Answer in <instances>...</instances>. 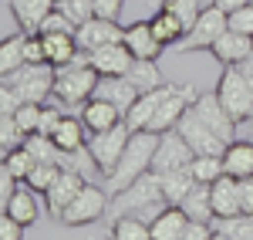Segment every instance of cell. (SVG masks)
Wrapping results in <instances>:
<instances>
[{
  "label": "cell",
  "instance_id": "1",
  "mask_svg": "<svg viewBox=\"0 0 253 240\" xmlns=\"http://www.w3.org/2000/svg\"><path fill=\"white\" fill-rule=\"evenodd\" d=\"M166 206H169V200H166V190H162V176L149 169V173L138 176L132 186H125L122 193L112 196L108 213H112V220H115V217H125V213H132V217H142V220L152 223Z\"/></svg>",
  "mask_w": 253,
  "mask_h": 240
},
{
  "label": "cell",
  "instance_id": "2",
  "mask_svg": "<svg viewBox=\"0 0 253 240\" xmlns=\"http://www.w3.org/2000/svg\"><path fill=\"white\" fill-rule=\"evenodd\" d=\"M156 149H159V132L135 129L132 139H128V145H125V152H122V159H118V166L105 176V190L115 196V193L125 190V186H132L138 176H145V173L152 169Z\"/></svg>",
  "mask_w": 253,
  "mask_h": 240
},
{
  "label": "cell",
  "instance_id": "3",
  "mask_svg": "<svg viewBox=\"0 0 253 240\" xmlns=\"http://www.w3.org/2000/svg\"><path fill=\"white\" fill-rule=\"evenodd\" d=\"M98 78L101 75L91 68L88 51H78V58L71 61V64L58 68V75H54V98L61 105H84V101L95 95Z\"/></svg>",
  "mask_w": 253,
  "mask_h": 240
},
{
  "label": "cell",
  "instance_id": "4",
  "mask_svg": "<svg viewBox=\"0 0 253 240\" xmlns=\"http://www.w3.org/2000/svg\"><path fill=\"white\" fill-rule=\"evenodd\" d=\"M216 98L223 101V108L233 115V122H250L253 119V81L243 75L240 64L223 68L219 85H216Z\"/></svg>",
  "mask_w": 253,
  "mask_h": 240
},
{
  "label": "cell",
  "instance_id": "5",
  "mask_svg": "<svg viewBox=\"0 0 253 240\" xmlns=\"http://www.w3.org/2000/svg\"><path fill=\"white\" fill-rule=\"evenodd\" d=\"M54 75H58V68H51V64H24L14 75H7L3 85L14 88V95L20 101L44 105V101L54 95Z\"/></svg>",
  "mask_w": 253,
  "mask_h": 240
},
{
  "label": "cell",
  "instance_id": "6",
  "mask_svg": "<svg viewBox=\"0 0 253 240\" xmlns=\"http://www.w3.org/2000/svg\"><path fill=\"white\" fill-rule=\"evenodd\" d=\"M132 132H135V129H132L128 122H118V125H112V129H105V132L88 136V152H91L95 166L105 173V176L118 166L125 145H128V139H132Z\"/></svg>",
  "mask_w": 253,
  "mask_h": 240
},
{
  "label": "cell",
  "instance_id": "7",
  "mask_svg": "<svg viewBox=\"0 0 253 240\" xmlns=\"http://www.w3.org/2000/svg\"><path fill=\"white\" fill-rule=\"evenodd\" d=\"M226 31H230V14H223L219 7H203L199 20L193 24V31H189L186 38L175 44V51H179V54H186V51H203V48H213V44L223 38Z\"/></svg>",
  "mask_w": 253,
  "mask_h": 240
},
{
  "label": "cell",
  "instance_id": "8",
  "mask_svg": "<svg viewBox=\"0 0 253 240\" xmlns=\"http://www.w3.org/2000/svg\"><path fill=\"white\" fill-rule=\"evenodd\" d=\"M108 190L105 186H95V183L88 180L84 183V190H81L78 196H75V203L61 213V223L64 227H84V223H95L101 213H108Z\"/></svg>",
  "mask_w": 253,
  "mask_h": 240
},
{
  "label": "cell",
  "instance_id": "9",
  "mask_svg": "<svg viewBox=\"0 0 253 240\" xmlns=\"http://www.w3.org/2000/svg\"><path fill=\"white\" fill-rule=\"evenodd\" d=\"M196 159L193 145L182 139L179 132H162L159 136V149L152 156V173H172V169H189Z\"/></svg>",
  "mask_w": 253,
  "mask_h": 240
},
{
  "label": "cell",
  "instance_id": "10",
  "mask_svg": "<svg viewBox=\"0 0 253 240\" xmlns=\"http://www.w3.org/2000/svg\"><path fill=\"white\" fill-rule=\"evenodd\" d=\"M193 115L203 122L206 129H213L216 136L230 145V139H233V132H236V122H233V115L223 108V101L216 98V92H203V95L193 101Z\"/></svg>",
  "mask_w": 253,
  "mask_h": 240
},
{
  "label": "cell",
  "instance_id": "11",
  "mask_svg": "<svg viewBox=\"0 0 253 240\" xmlns=\"http://www.w3.org/2000/svg\"><path fill=\"white\" fill-rule=\"evenodd\" d=\"M175 132H179L182 139L193 145V152H196V156H223V152H226V142L219 139L213 129H206L203 122L196 119V115H193V108H189V112H186V115L179 119Z\"/></svg>",
  "mask_w": 253,
  "mask_h": 240
},
{
  "label": "cell",
  "instance_id": "12",
  "mask_svg": "<svg viewBox=\"0 0 253 240\" xmlns=\"http://www.w3.org/2000/svg\"><path fill=\"white\" fill-rule=\"evenodd\" d=\"M84 183H88V176L84 173H78V169H68V166H61V176L54 180V186L44 193V200H47V210H51V217H58L75 203V196H78L81 190H84Z\"/></svg>",
  "mask_w": 253,
  "mask_h": 240
},
{
  "label": "cell",
  "instance_id": "13",
  "mask_svg": "<svg viewBox=\"0 0 253 240\" xmlns=\"http://www.w3.org/2000/svg\"><path fill=\"white\" fill-rule=\"evenodd\" d=\"M78 38V48L81 51H98V48H108V44H118L125 38V27H118V20H108V17H91L88 24H81L75 31Z\"/></svg>",
  "mask_w": 253,
  "mask_h": 240
},
{
  "label": "cell",
  "instance_id": "14",
  "mask_svg": "<svg viewBox=\"0 0 253 240\" xmlns=\"http://www.w3.org/2000/svg\"><path fill=\"white\" fill-rule=\"evenodd\" d=\"M88 58H91V68H95L101 78H125V71L132 68L135 54L125 48V41H118V44H108V48L91 51Z\"/></svg>",
  "mask_w": 253,
  "mask_h": 240
},
{
  "label": "cell",
  "instance_id": "15",
  "mask_svg": "<svg viewBox=\"0 0 253 240\" xmlns=\"http://www.w3.org/2000/svg\"><path fill=\"white\" fill-rule=\"evenodd\" d=\"M81 122H84V129H88V136H95V132H105V129H112V125H118V122H125V115L118 112L112 101L105 98H91L81 105Z\"/></svg>",
  "mask_w": 253,
  "mask_h": 240
},
{
  "label": "cell",
  "instance_id": "16",
  "mask_svg": "<svg viewBox=\"0 0 253 240\" xmlns=\"http://www.w3.org/2000/svg\"><path fill=\"white\" fill-rule=\"evenodd\" d=\"M210 51H213V58L219 61L223 68H230V64H243V61L253 54V38H250V34H240V31H226Z\"/></svg>",
  "mask_w": 253,
  "mask_h": 240
},
{
  "label": "cell",
  "instance_id": "17",
  "mask_svg": "<svg viewBox=\"0 0 253 240\" xmlns=\"http://www.w3.org/2000/svg\"><path fill=\"white\" fill-rule=\"evenodd\" d=\"M210 196H213V213L216 217H236L243 213L240 206V180L223 173L216 183H210Z\"/></svg>",
  "mask_w": 253,
  "mask_h": 240
},
{
  "label": "cell",
  "instance_id": "18",
  "mask_svg": "<svg viewBox=\"0 0 253 240\" xmlns=\"http://www.w3.org/2000/svg\"><path fill=\"white\" fill-rule=\"evenodd\" d=\"M122 41H125V48H128L135 58H152V61H156L159 54L166 51V48L159 44V38L152 34V24H149V20H135V24H128Z\"/></svg>",
  "mask_w": 253,
  "mask_h": 240
},
{
  "label": "cell",
  "instance_id": "19",
  "mask_svg": "<svg viewBox=\"0 0 253 240\" xmlns=\"http://www.w3.org/2000/svg\"><path fill=\"white\" fill-rule=\"evenodd\" d=\"M51 142L58 145L61 152H81L88 145V129H84L81 115H61L58 129L51 132Z\"/></svg>",
  "mask_w": 253,
  "mask_h": 240
},
{
  "label": "cell",
  "instance_id": "20",
  "mask_svg": "<svg viewBox=\"0 0 253 240\" xmlns=\"http://www.w3.org/2000/svg\"><path fill=\"white\" fill-rule=\"evenodd\" d=\"M24 34H38L44 17L54 10V0H7Z\"/></svg>",
  "mask_w": 253,
  "mask_h": 240
},
{
  "label": "cell",
  "instance_id": "21",
  "mask_svg": "<svg viewBox=\"0 0 253 240\" xmlns=\"http://www.w3.org/2000/svg\"><path fill=\"white\" fill-rule=\"evenodd\" d=\"M95 98H105L112 101L122 115H128V108L138 101V92L128 85V78H98V88H95Z\"/></svg>",
  "mask_w": 253,
  "mask_h": 240
},
{
  "label": "cell",
  "instance_id": "22",
  "mask_svg": "<svg viewBox=\"0 0 253 240\" xmlns=\"http://www.w3.org/2000/svg\"><path fill=\"white\" fill-rule=\"evenodd\" d=\"M186 227H189V213L182 206H172L169 203L156 220H152V240H182Z\"/></svg>",
  "mask_w": 253,
  "mask_h": 240
},
{
  "label": "cell",
  "instance_id": "23",
  "mask_svg": "<svg viewBox=\"0 0 253 240\" xmlns=\"http://www.w3.org/2000/svg\"><path fill=\"white\" fill-rule=\"evenodd\" d=\"M44 41V58L51 68H64V64H71V61L78 58V38L75 34H41Z\"/></svg>",
  "mask_w": 253,
  "mask_h": 240
},
{
  "label": "cell",
  "instance_id": "24",
  "mask_svg": "<svg viewBox=\"0 0 253 240\" xmlns=\"http://www.w3.org/2000/svg\"><path fill=\"white\" fill-rule=\"evenodd\" d=\"M223 169H226L230 176H236V180L253 176V142L250 139L230 142L226 152H223Z\"/></svg>",
  "mask_w": 253,
  "mask_h": 240
},
{
  "label": "cell",
  "instance_id": "25",
  "mask_svg": "<svg viewBox=\"0 0 253 240\" xmlns=\"http://www.w3.org/2000/svg\"><path fill=\"white\" fill-rule=\"evenodd\" d=\"M3 213H10L14 220H20L24 227H31V223L38 220L41 213V203H38V193L24 183V186H17V193L7 200V206H3Z\"/></svg>",
  "mask_w": 253,
  "mask_h": 240
},
{
  "label": "cell",
  "instance_id": "26",
  "mask_svg": "<svg viewBox=\"0 0 253 240\" xmlns=\"http://www.w3.org/2000/svg\"><path fill=\"white\" fill-rule=\"evenodd\" d=\"M24 64H27V34L17 31V34L3 38V44H0V75L7 78Z\"/></svg>",
  "mask_w": 253,
  "mask_h": 240
},
{
  "label": "cell",
  "instance_id": "27",
  "mask_svg": "<svg viewBox=\"0 0 253 240\" xmlns=\"http://www.w3.org/2000/svg\"><path fill=\"white\" fill-rule=\"evenodd\" d=\"M125 78H128V85L135 88L138 95H145V92H156L159 85H162L159 64H156L152 58H135V61H132V68L125 71Z\"/></svg>",
  "mask_w": 253,
  "mask_h": 240
},
{
  "label": "cell",
  "instance_id": "28",
  "mask_svg": "<svg viewBox=\"0 0 253 240\" xmlns=\"http://www.w3.org/2000/svg\"><path fill=\"white\" fill-rule=\"evenodd\" d=\"M162 176V190H166V200L172 206H182V200L196 190V176L193 169H172V173H159Z\"/></svg>",
  "mask_w": 253,
  "mask_h": 240
},
{
  "label": "cell",
  "instance_id": "29",
  "mask_svg": "<svg viewBox=\"0 0 253 240\" xmlns=\"http://www.w3.org/2000/svg\"><path fill=\"white\" fill-rule=\"evenodd\" d=\"M166 88L169 85H159L156 92H145V95H138V101L128 108V115H125V122L132 125V129H145L149 125V119L156 115V108H159V101L166 98Z\"/></svg>",
  "mask_w": 253,
  "mask_h": 240
},
{
  "label": "cell",
  "instance_id": "30",
  "mask_svg": "<svg viewBox=\"0 0 253 240\" xmlns=\"http://www.w3.org/2000/svg\"><path fill=\"white\" fill-rule=\"evenodd\" d=\"M149 24H152V34L159 38V44H162V48H175L179 41L186 38V27H182V24L169 14V10H162V7H159L156 14L149 17Z\"/></svg>",
  "mask_w": 253,
  "mask_h": 240
},
{
  "label": "cell",
  "instance_id": "31",
  "mask_svg": "<svg viewBox=\"0 0 253 240\" xmlns=\"http://www.w3.org/2000/svg\"><path fill=\"white\" fill-rule=\"evenodd\" d=\"M216 237L223 240H253V213H236V217H216Z\"/></svg>",
  "mask_w": 253,
  "mask_h": 240
},
{
  "label": "cell",
  "instance_id": "32",
  "mask_svg": "<svg viewBox=\"0 0 253 240\" xmlns=\"http://www.w3.org/2000/svg\"><path fill=\"white\" fill-rule=\"evenodd\" d=\"M108 240H152V223L142 220V217H115L112 220V237Z\"/></svg>",
  "mask_w": 253,
  "mask_h": 240
},
{
  "label": "cell",
  "instance_id": "33",
  "mask_svg": "<svg viewBox=\"0 0 253 240\" xmlns=\"http://www.w3.org/2000/svg\"><path fill=\"white\" fill-rule=\"evenodd\" d=\"M182 210L189 213V220H216L213 213V196H210V186L206 183H196V190L182 200Z\"/></svg>",
  "mask_w": 253,
  "mask_h": 240
},
{
  "label": "cell",
  "instance_id": "34",
  "mask_svg": "<svg viewBox=\"0 0 253 240\" xmlns=\"http://www.w3.org/2000/svg\"><path fill=\"white\" fill-rule=\"evenodd\" d=\"M159 7H162V10H169V14L186 27V34L193 31V24L199 20V14H203V7H199L196 0H159Z\"/></svg>",
  "mask_w": 253,
  "mask_h": 240
},
{
  "label": "cell",
  "instance_id": "35",
  "mask_svg": "<svg viewBox=\"0 0 253 240\" xmlns=\"http://www.w3.org/2000/svg\"><path fill=\"white\" fill-rule=\"evenodd\" d=\"M24 142H27V136H24V129L17 125V119L14 115H0V156H10Z\"/></svg>",
  "mask_w": 253,
  "mask_h": 240
},
{
  "label": "cell",
  "instance_id": "36",
  "mask_svg": "<svg viewBox=\"0 0 253 240\" xmlns=\"http://www.w3.org/2000/svg\"><path fill=\"white\" fill-rule=\"evenodd\" d=\"M58 176H61V162H38L24 183H27L34 193H47V190L54 186V180H58Z\"/></svg>",
  "mask_w": 253,
  "mask_h": 240
},
{
  "label": "cell",
  "instance_id": "37",
  "mask_svg": "<svg viewBox=\"0 0 253 240\" xmlns=\"http://www.w3.org/2000/svg\"><path fill=\"white\" fill-rule=\"evenodd\" d=\"M54 7L75 27H81V24H88V20L95 17V0H54Z\"/></svg>",
  "mask_w": 253,
  "mask_h": 240
},
{
  "label": "cell",
  "instance_id": "38",
  "mask_svg": "<svg viewBox=\"0 0 253 240\" xmlns=\"http://www.w3.org/2000/svg\"><path fill=\"white\" fill-rule=\"evenodd\" d=\"M189 169H193L196 183H206V186L216 183L223 173H226V169H223V156H196Z\"/></svg>",
  "mask_w": 253,
  "mask_h": 240
},
{
  "label": "cell",
  "instance_id": "39",
  "mask_svg": "<svg viewBox=\"0 0 253 240\" xmlns=\"http://www.w3.org/2000/svg\"><path fill=\"white\" fill-rule=\"evenodd\" d=\"M3 166L14 173V180H17V183H24L27 176H31V169L38 166V159H34V152H31L27 145H20V149H14L10 156H3Z\"/></svg>",
  "mask_w": 253,
  "mask_h": 240
},
{
  "label": "cell",
  "instance_id": "40",
  "mask_svg": "<svg viewBox=\"0 0 253 240\" xmlns=\"http://www.w3.org/2000/svg\"><path fill=\"white\" fill-rule=\"evenodd\" d=\"M41 112H44V105H34V101H24L17 112H14V119L24 129V136H31V132L41 129Z\"/></svg>",
  "mask_w": 253,
  "mask_h": 240
},
{
  "label": "cell",
  "instance_id": "41",
  "mask_svg": "<svg viewBox=\"0 0 253 240\" xmlns=\"http://www.w3.org/2000/svg\"><path fill=\"white\" fill-rule=\"evenodd\" d=\"M75 31H78V27H75V24H71V20L64 17L58 7H54V10L44 17V24H41L38 34H75Z\"/></svg>",
  "mask_w": 253,
  "mask_h": 240
},
{
  "label": "cell",
  "instance_id": "42",
  "mask_svg": "<svg viewBox=\"0 0 253 240\" xmlns=\"http://www.w3.org/2000/svg\"><path fill=\"white\" fill-rule=\"evenodd\" d=\"M230 31H240V34H250L253 38V0L247 7H240L230 14Z\"/></svg>",
  "mask_w": 253,
  "mask_h": 240
},
{
  "label": "cell",
  "instance_id": "43",
  "mask_svg": "<svg viewBox=\"0 0 253 240\" xmlns=\"http://www.w3.org/2000/svg\"><path fill=\"white\" fill-rule=\"evenodd\" d=\"M182 240H216V227L210 220H189Z\"/></svg>",
  "mask_w": 253,
  "mask_h": 240
},
{
  "label": "cell",
  "instance_id": "44",
  "mask_svg": "<svg viewBox=\"0 0 253 240\" xmlns=\"http://www.w3.org/2000/svg\"><path fill=\"white\" fill-rule=\"evenodd\" d=\"M61 115H64V112H61V101L58 105H47V101H44V112H41V136H51V132H54V129H58V122H61Z\"/></svg>",
  "mask_w": 253,
  "mask_h": 240
},
{
  "label": "cell",
  "instance_id": "45",
  "mask_svg": "<svg viewBox=\"0 0 253 240\" xmlns=\"http://www.w3.org/2000/svg\"><path fill=\"white\" fill-rule=\"evenodd\" d=\"M24 237V223L14 220L10 213H0V240H20Z\"/></svg>",
  "mask_w": 253,
  "mask_h": 240
},
{
  "label": "cell",
  "instance_id": "46",
  "mask_svg": "<svg viewBox=\"0 0 253 240\" xmlns=\"http://www.w3.org/2000/svg\"><path fill=\"white\" fill-rule=\"evenodd\" d=\"M125 10V0H95V17H108V20H118Z\"/></svg>",
  "mask_w": 253,
  "mask_h": 240
},
{
  "label": "cell",
  "instance_id": "47",
  "mask_svg": "<svg viewBox=\"0 0 253 240\" xmlns=\"http://www.w3.org/2000/svg\"><path fill=\"white\" fill-rule=\"evenodd\" d=\"M17 193V180H14V173L7 169V166H0V210L7 206V200Z\"/></svg>",
  "mask_w": 253,
  "mask_h": 240
},
{
  "label": "cell",
  "instance_id": "48",
  "mask_svg": "<svg viewBox=\"0 0 253 240\" xmlns=\"http://www.w3.org/2000/svg\"><path fill=\"white\" fill-rule=\"evenodd\" d=\"M240 206L243 213H253V176L240 180Z\"/></svg>",
  "mask_w": 253,
  "mask_h": 240
},
{
  "label": "cell",
  "instance_id": "49",
  "mask_svg": "<svg viewBox=\"0 0 253 240\" xmlns=\"http://www.w3.org/2000/svg\"><path fill=\"white\" fill-rule=\"evenodd\" d=\"M250 0H216L213 7H219L223 14H233V10H240V7H247Z\"/></svg>",
  "mask_w": 253,
  "mask_h": 240
},
{
  "label": "cell",
  "instance_id": "50",
  "mask_svg": "<svg viewBox=\"0 0 253 240\" xmlns=\"http://www.w3.org/2000/svg\"><path fill=\"white\" fill-rule=\"evenodd\" d=\"M240 68H243V75H247V78L253 81V54H250V58H247V61H243V64H240Z\"/></svg>",
  "mask_w": 253,
  "mask_h": 240
},
{
  "label": "cell",
  "instance_id": "51",
  "mask_svg": "<svg viewBox=\"0 0 253 240\" xmlns=\"http://www.w3.org/2000/svg\"><path fill=\"white\" fill-rule=\"evenodd\" d=\"M196 3H199V7H213L216 0H196Z\"/></svg>",
  "mask_w": 253,
  "mask_h": 240
},
{
  "label": "cell",
  "instance_id": "52",
  "mask_svg": "<svg viewBox=\"0 0 253 240\" xmlns=\"http://www.w3.org/2000/svg\"><path fill=\"white\" fill-rule=\"evenodd\" d=\"M216 240H223V237H216Z\"/></svg>",
  "mask_w": 253,
  "mask_h": 240
}]
</instances>
